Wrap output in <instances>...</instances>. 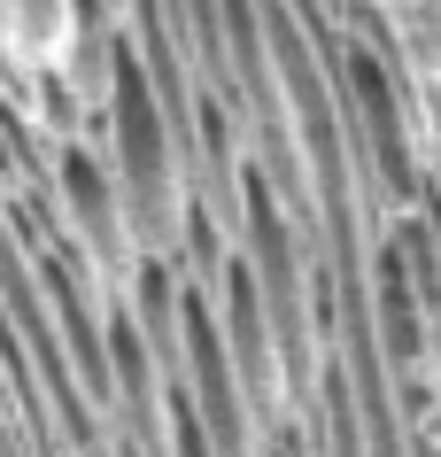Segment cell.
I'll use <instances>...</instances> for the list:
<instances>
[{
  "label": "cell",
  "instance_id": "obj_1",
  "mask_svg": "<svg viewBox=\"0 0 441 457\" xmlns=\"http://www.w3.org/2000/svg\"><path fill=\"white\" fill-rule=\"evenodd\" d=\"M0 457H16V450H8V434H0Z\"/></svg>",
  "mask_w": 441,
  "mask_h": 457
}]
</instances>
